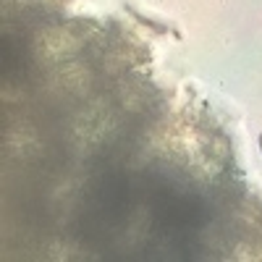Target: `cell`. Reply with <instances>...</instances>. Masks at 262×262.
Instances as JSON below:
<instances>
[{"instance_id":"6da1fadb","label":"cell","mask_w":262,"mask_h":262,"mask_svg":"<svg viewBox=\"0 0 262 262\" xmlns=\"http://www.w3.org/2000/svg\"><path fill=\"white\" fill-rule=\"evenodd\" d=\"M259 144H262V134H259Z\"/></svg>"}]
</instances>
